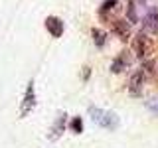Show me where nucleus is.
<instances>
[{
  "label": "nucleus",
  "instance_id": "4",
  "mask_svg": "<svg viewBox=\"0 0 158 148\" xmlns=\"http://www.w3.org/2000/svg\"><path fill=\"white\" fill-rule=\"evenodd\" d=\"M144 81H146V75L144 71H135L131 75V79H128V93H131L132 97H138L142 93V87H144Z\"/></svg>",
  "mask_w": 158,
  "mask_h": 148
},
{
  "label": "nucleus",
  "instance_id": "10",
  "mask_svg": "<svg viewBox=\"0 0 158 148\" xmlns=\"http://www.w3.org/2000/svg\"><path fill=\"white\" fill-rule=\"evenodd\" d=\"M118 8V0H105L101 6V16H107V12H115V10Z\"/></svg>",
  "mask_w": 158,
  "mask_h": 148
},
{
  "label": "nucleus",
  "instance_id": "2",
  "mask_svg": "<svg viewBox=\"0 0 158 148\" xmlns=\"http://www.w3.org/2000/svg\"><path fill=\"white\" fill-rule=\"evenodd\" d=\"M152 39L148 38V34L146 32H138L136 34V38H135V42H132V49H135V53L140 59H148V56L152 53Z\"/></svg>",
  "mask_w": 158,
  "mask_h": 148
},
{
  "label": "nucleus",
  "instance_id": "8",
  "mask_svg": "<svg viewBox=\"0 0 158 148\" xmlns=\"http://www.w3.org/2000/svg\"><path fill=\"white\" fill-rule=\"evenodd\" d=\"M128 65H131V56H127V51H125V53H121L118 57H115V61L111 63V69L115 73H121L123 69H127Z\"/></svg>",
  "mask_w": 158,
  "mask_h": 148
},
{
  "label": "nucleus",
  "instance_id": "7",
  "mask_svg": "<svg viewBox=\"0 0 158 148\" xmlns=\"http://www.w3.org/2000/svg\"><path fill=\"white\" fill-rule=\"evenodd\" d=\"M63 128H65V113L57 117V121L53 122V126L49 128V132H48V138H49L52 142H56L57 138L63 134Z\"/></svg>",
  "mask_w": 158,
  "mask_h": 148
},
{
  "label": "nucleus",
  "instance_id": "6",
  "mask_svg": "<svg viewBox=\"0 0 158 148\" xmlns=\"http://www.w3.org/2000/svg\"><path fill=\"white\" fill-rule=\"evenodd\" d=\"M142 28H144L146 34H158V12L156 10H150V12L144 16Z\"/></svg>",
  "mask_w": 158,
  "mask_h": 148
},
{
  "label": "nucleus",
  "instance_id": "12",
  "mask_svg": "<svg viewBox=\"0 0 158 148\" xmlns=\"http://www.w3.org/2000/svg\"><path fill=\"white\" fill-rule=\"evenodd\" d=\"M69 126H71V130L75 132V134H79V132L83 130V121H81L79 117H73V118H71V125H69Z\"/></svg>",
  "mask_w": 158,
  "mask_h": 148
},
{
  "label": "nucleus",
  "instance_id": "13",
  "mask_svg": "<svg viewBox=\"0 0 158 148\" xmlns=\"http://www.w3.org/2000/svg\"><path fill=\"white\" fill-rule=\"evenodd\" d=\"M144 105H146V109L152 113V115H158V99H156V97L148 99V101L144 103Z\"/></svg>",
  "mask_w": 158,
  "mask_h": 148
},
{
  "label": "nucleus",
  "instance_id": "3",
  "mask_svg": "<svg viewBox=\"0 0 158 148\" xmlns=\"http://www.w3.org/2000/svg\"><path fill=\"white\" fill-rule=\"evenodd\" d=\"M36 107V91H34V83H30L26 89V95L22 99V105H20V117H26L34 111Z\"/></svg>",
  "mask_w": 158,
  "mask_h": 148
},
{
  "label": "nucleus",
  "instance_id": "1",
  "mask_svg": "<svg viewBox=\"0 0 158 148\" xmlns=\"http://www.w3.org/2000/svg\"><path fill=\"white\" fill-rule=\"evenodd\" d=\"M89 117H91V121L97 126L107 128V130H115L118 126V117L113 111H105V109H99V107H89Z\"/></svg>",
  "mask_w": 158,
  "mask_h": 148
},
{
  "label": "nucleus",
  "instance_id": "11",
  "mask_svg": "<svg viewBox=\"0 0 158 148\" xmlns=\"http://www.w3.org/2000/svg\"><path fill=\"white\" fill-rule=\"evenodd\" d=\"M93 42H95L97 47H103L107 43V34L103 30H93Z\"/></svg>",
  "mask_w": 158,
  "mask_h": 148
},
{
  "label": "nucleus",
  "instance_id": "9",
  "mask_svg": "<svg viewBox=\"0 0 158 148\" xmlns=\"http://www.w3.org/2000/svg\"><path fill=\"white\" fill-rule=\"evenodd\" d=\"M113 32H115L121 39H127L128 34H131V26L127 24V20H115V24H113Z\"/></svg>",
  "mask_w": 158,
  "mask_h": 148
},
{
  "label": "nucleus",
  "instance_id": "5",
  "mask_svg": "<svg viewBox=\"0 0 158 148\" xmlns=\"http://www.w3.org/2000/svg\"><path fill=\"white\" fill-rule=\"evenodd\" d=\"M46 30L49 32L52 38H59L63 34V30H65V24H63V20L57 18V16H48L46 18Z\"/></svg>",
  "mask_w": 158,
  "mask_h": 148
}]
</instances>
